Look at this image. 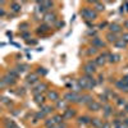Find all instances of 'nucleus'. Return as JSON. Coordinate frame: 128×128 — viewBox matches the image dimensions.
Returning <instances> with one entry per match:
<instances>
[{
  "mask_svg": "<svg viewBox=\"0 0 128 128\" xmlns=\"http://www.w3.org/2000/svg\"><path fill=\"white\" fill-rule=\"evenodd\" d=\"M26 68H27L26 66H22V67L19 66V67H18V72H24V70H26Z\"/></svg>",
  "mask_w": 128,
  "mask_h": 128,
  "instance_id": "35",
  "label": "nucleus"
},
{
  "mask_svg": "<svg viewBox=\"0 0 128 128\" xmlns=\"http://www.w3.org/2000/svg\"><path fill=\"white\" fill-rule=\"evenodd\" d=\"M123 26H124L126 28H128V20H124V23H123Z\"/></svg>",
  "mask_w": 128,
  "mask_h": 128,
  "instance_id": "43",
  "label": "nucleus"
},
{
  "mask_svg": "<svg viewBox=\"0 0 128 128\" xmlns=\"http://www.w3.org/2000/svg\"><path fill=\"white\" fill-rule=\"evenodd\" d=\"M91 123H92V126L95 127V128H101L102 127V120L101 119H99V118H95V119H92L91 120Z\"/></svg>",
  "mask_w": 128,
  "mask_h": 128,
  "instance_id": "10",
  "label": "nucleus"
},
{
  "mask_svg": "<svg viewBox=\"0 0 128 128\" xmlns=\"http://www.w3.org/2000/svg\"><path fill=\"white\" fill-rule=\"evenodd\" d=\"M35 101L37 102V104H42L45 101V98L42 95H35Z\"/></svg>",
  "mask_w": 128,
  "mask_h": 128,
  "instance_id": "24",
  "label": "nucleus"
},
{
  "mask_svg": "<svg viewBox=\"0 0 128 128\" xmlns=\"http://www.w3.org/2000/svg\"><path fill=\"white\" fill-rule=\"evenodd\" d=\"M91 120H92V119H90L88 116H81V118L78 119V123H80V124H82V126H84V124L91 123Z\"/></svg>",
  "mask_w": 128,
  "mask_h": 128,
  "instance_id": "12",
  "label": "nucleus"
},
{
  "mask_svg": "<svg viewBox=\"0 0 128 128\" xmlns=\"http://www.w3.org/2000/svg\"><path fill=\"white\" fill-rule=\"evenodd\" d=\"M92 45H94V46H99V48H102V46H105L104 41H102V40H100L99 37H95V38L92 40Z\"/></svg>",
  "mask_w": 128,
  "mask_h": 128,
  "instance_id": "7",
  "label": "nucleus"
},
{
  "mask_svg": "<svg viewBox=\"0 0 128 128\" xmlns=\"http://www.w3.org/2000/svg\"><path fill=\"white\" fill-rule=\"evenodd\" d=\"M36 115H37V119H41V118H44V116H45L46 114H45L44 112H38V113H37Z\"/></svg>",
  "mask_w": 128,
  "mask_h": 128,
  "instance_id": "30",
  "label": "nucleus"
},
{
  "mask_svg": "<svg viewBox=\"0 0 128 128\" xmlns=\"http://www.w3.org/2000/svg\"><path fill=\"white\" fill-rule=\"evenodd\" d=\"M84 72L87 74H91V73H95V66L92 62H88L86 66H84Z\"/></svg>",
  "mask_w": 128,
  "mask_h": 128,
  "instance_id": "4",
  "label": "nucleus"
},
{
  "mask_svg": "<svg viewBox=\"0 0 128 128\" xmlns=\"http://www.w3.org/2000/svg\"><path fill=\"white\" fill-rule=\"evenodd\" d=\"M26 27H27V24H26V23H24V24H22V26H19V28H20V30H26Z\"/></svg>",
  "mask_w": 128,
  "mask_h": 128,
  "instance_id": "42",
  "label": "nucleus"
},
{
  "mask_svg": "<svg viewBox=\"0 0 128 128\" xmlns=\"http://www.w3.org/2000/svg\"><path fill=\"white\" fill-rule=\"evenodd\" d=\"M52 119H54V122H55L56 124H62L64 116H62V115H54V116H52Z\"/></svg>",
  "mask_w": 128,
  "mask_h": 128,
  "instance_id": "23",
  "label": "nucleus"
},
{
  "mask_svg": "<svg viewBox=\"0 0 128 128\" xmlns=\"http://www.w3.org/2000/svg\"><path fill=\"white\" fill-rule=\"evenodd\" d=\"M55 124H56V123L54 122V119H52V118H51V119H48V120L45 122V126H46L48 128H54V127H56Z\"/></svg>",
  "mask_w": 128,
  "mask_h": 128,
  "instance_id": "20",
  "label": "nucleus"
},
{
  "mask_svg": "<svg viewBox=\"0 0 128 128\" xmlns=\"http://www.w3.org/2000/svg\"><path fill=\"white\" fill-rule=\"evenodd\" d=\"M91 101H94L92 100V98L90 95H82V96H80V100H78V102H81V104H90Z\"/></svg>",
  "mask_w": 128,
  "mask_h": 128,
  "instance_id": "3",
  "label": "nucleus"
},
{
  "mask_svg": "<svg viewBox=\"0 0 128 128\" xmlns=\"http://www.w3.org/2000/svg\"><path fill=\"white\" fill-rule=\"evenodd\" d=\"M36 81H37V74H35V73L34 74H30V76L27 77V82L28 83H35Z\"/></svg>",
  "mask_w": 128,
  "mask_h": 128,
  "instance_id": "16",
  "label": "nucleus"
},
{
  "mask_svg": "<svg viewBox=\"0 0 128 128\" xmlns=\"http://www.w3.org/2000/svg\"><path fill=\"white\" fill-rule=\"evenodd\" d=\"M96 6H98V10H102L104 9V5L99 4V3H96Z\"/></svg>",
  "mask_w": 128,
  "mask_h": 128,
  "instance_id": "37",
  "label": "nucleus"
},
{
  "mask_svg": "<svg viewBox=\"0 0 128 128\" xmlns=\"http://www.w3.org/2000/svg\"><path fill=\"white\" fill-rule=\"evenodd\" d=\"M115 46H116V48H126V42H124L123 40H119V41L115 42Z\"/></svg>",
  "mask_w": 128,
  "mask_h": 128,
  "instance_id": "26",
  "label": "nucleus"
},
{
  "mask_svg": "<svg viewBox=\"0 0 128 128\" xmlns=\"http://www.w3.org/2000/svg\"><path fill=\"white\" fill-rule=\"evenodd\" d=\"M44 88H46V84L41 83V84H38L37 87H35V88H34V91H32V92H34V95H38V94H40L41 91H44Z\"/></svg>",
  "mask_w": 128,
  "mask_h": 128,
  "instance_id": "9",
  "label": "nucleus"
},
{
  "mask_svg": "<svg viewBox=\"0 0 128 128\" xmlns=\"http://www.w3.org/2000/svg\"><path fill=\"white\" fill-rule=\"evenodd\" d=\"M10 8H12V10L14 13H18V12H20V5L18 4V3H13L12 5H10Z\"/></svg>",
  "mask_w": 128,
  "mask_h": 128,
  "instance_id": "22",
  "label": "nucleus"
},
{
  "mask_svg": "<svg viewBox=\"0 0 128 128\" xmlns=\"http://www.w3.org/2000/svg\"><path fill=\"white\" fill-rule=\"evenodd\" d=\"M123 126H126V127H128V118H126V119H123Z\"/></svg>",
  "mask_w": 128,
  "mask_h": 128,
  "instance_id": "39",
  "label": "nucleus"
},
{
  "mask_svg": "<svg viewBox=\"0 0 128 128\" xmlns=\"http://www.w3.org/2000/svg\"><path fill=\"white\" fill-rule=\"evenodd\" d=\"M45 31H49V26H42V27H40V30H38V32H45Z\"/></svg>",
  "mask_w": 128,
  "mask_h": 128,
  "instance_id": "31",
  "label": "nucleus"
},
{
  "mask_svg": "<svg viewBox=\"0 0 128 128\" xmlns=\"http://www.w3.org/2000/svg\"><path fill=\"white\" fill-rule=\"evenodd\" d=\"M122 81H123V82H124L126 84H128V74H127V76H124V77H123V80H122Z\"/></svg>",
  "mask_w": 128,
  "mask_h": 128,
  "instance_id": "38",
  "label": "nucleus"
},
{
  "mask_svg": "<svg viewBox=\"0 0 128 128\" xmlns=\"http://www.w3.org/2000/svg\"><path fill=\"white\" fill-rule=\"evenodd\" d=\"M41 4L44 5V8H46V9H49L50 6H52V3L51 2H42Z\"/></svg>",
  "mask_w": 128,
  "mask_h": 128,
  "instance_id": "28",
  "label": "nucleus"
},
{
  "mask_svg": "<svg viewBox=\"0 0 128 128\" xmlns=\"http://www.w3.org/2000/svg\"><path fill=\"white\" fill-rule=\"evenodd\" d=\"M109 28H110V31L113 32V34H115V32H120V30H122V27H120L119 24H116V23L110 24V26H109Z\"/></svg>",
  "mask_w": 128,
  "mask_h": 128,
  "instance_id": "11",
  "label": "nucleus"
},
{
  "mask_svg": "<svg viewBox=\"0 0 128 128\" xmlns=\"http://www.w3.org/2000/svg\"><path fill=\"white\" fill-rule=\"evenodd\" d=\"M105 56H106V54H105V55H101V56H99L98 59L95 60V63L98 64V66H102V64H105Z\"/></svg>",
  "mask_w": 128,
  "mask_h": 128,
  "instance_id": "18",
  "label": "nucleus"
},
{
  "mask_svg": "<svg viewBox=\"0 0 128 128\" xmlns=\"http://www.w3.org/2000/svg\"><path fill=\"white\" fill-rule=\"evenodd\" d=\"M113 114V110H112V108L109 105H106L105 108H104V116H109V115H112Z\"/></svg>",
  "mask_w": 128,
  "mask_h": 128,
  "instance_id": "17",
  "label": "nucleus"
},
{
  "mask_svg": "<svg viewBox=\"0 0 128 128\" xmlns=\"http://www.w3.org/2000/svg\"><path fill=\"white\" fill-rule=\"evenodd\" d=\"M3 80L5 81V83H6V84H8V83H9V84H13V83L16 82V80H14L12 76H10V74H6V76H5Z\"/></svg>",
  "mask_w": 128,
  "mask_h": 128,
  "instance_id": "14",
  "label": "nucleus"
},
{
  "mask_svg": "<svg viewBox=\"0 0 128 128\" xmlns=\"http://www.w3.org/2000/svg\"><path fill=\"white\" fill-rule=\"evenodd\" d=\"M4 124H5L6 128H17V124L14 123V120H9V119H6V120L4 122Z\"/></svg>",
  "mask_w": 128,
  "mask_h": 128,
  "instance_id": "15",
  "label": "nucleus"
},
{
  "mask_svg": "<svg viewBox=\"0 0 128 128\" xmlns=\"http://www.w3.org/2000/svg\"><path fill=\"white\" fill-rule=\"evenodd\" d=\"M88 109L91 112H99L100 110V104L99 102H96V101H91L88 104Z\"/></svg>",
  "mask_w": 128,
  "mask_h": 128,
  "instance_id": "5",
  "label": "nucleus"
},
{
  "mask_svg": "<svg viewBox=\"0 0 128 128\" xmlns=\"http://www.w3.org/2000/svg\"><path fill=\"white\" fill-rule=\"evenodd\" d=\"M122 40H123L124 42H128V34H123V37H122Z\"/></svg>",
  "mask_w": 128,
  "mask_h": 128,
  "instance_id": "34",
  "label": "nucleus"
},
{
  "mask_svg": "<svg viewBox=\"0 0 128 128\" xmlns=\"http://www.w3.org/2000/svg\"><path fill=\"white\" fill-rule=\"evenodd\" d=\"M106 38H108V41H110V42H114V44H115L116 41H118V40H116V36H115L114 34H112V32L106 35Z\"/></svg>",
  "mask_w": 128,
  "mask_h": 128,
  "instance_id": "21",
  "label": "nucleus"
},
{
  "mask_svg": "<svg viewBox=\"0 0 128 128\" xmlns=\"http://www.w3.org/2000/svg\"><path fill=\"white\" fill-rule=\"evenodd\" d=\"M64 100L66 101H76V102H78L80 96L76 92H68V94H66V96H64Z\"/></svg>",
  "mask_w": 128,
  "mask_h": 128,
  "instance_id": "2",
  "label": "nucleus"
},
{
  "mask_svg": "<svg viewBox=\"0 0 128 128\" xmlns=\"http://www.w3.org/2000/svg\"><path fill=\"white\" fill-rule=\"evenodd\" d=\"M81 16L83 18H86V19H95L96 18V12H94V10H91V9H83L81 12Z\"/></svg>",
  "mask_w": 128,
  "mask_h": 128,
  "instance_id": "1",
  "label": "nucleus"
},
{
  "mask_svg": "<svg viewBox=\"0 0 128 128\" xmlns=\"http://www.w3.org/2000/svg\"><path fill=\"white\" fill-rule=\"evenodd\" d=\"M124 109H126V112H127V113H128V104H127V105H126V106H124Z\"/></svg>",
  "mask_w": 128,
  "mask_h": 128,
  "instance_id": "44",
  "label": "nucleus"
},
{
  "mask_svg": "<svg viewBox=\"0 0 128 128\" xmlns=\"http://www.w3.org/2000/svg\"><path fill=\"white\" fill-rule=\"evenodd\" d=\"M118 128H127V127H126V126H123V124H122V126H120V127H118Z\"/></svg>",
  "mask_w": 128,
  "mask_h": 128,
  "instance_id": "45",
  "label": "nucleus"
},
{
  "mask_svg": "<svg viewBox=\"0 0 128 128\" xmlns=\"http://www.w3.org/2000/svg\"><path fill=\"white\" fill-rule=\"evenodd\" d=\"M74 114H76V112L74 110H70V109H67V110H64V118H72V116H74Z\"/></svg>",
  "mask_w": 128,
  "mask_h": 128,
  "instance_id": "13",
  "label": "nucleus"
},
{
  "mask_svg": "<svg viewBox=\"0 0 128 128\" xmlns=\"http://www.w3.org/2000/svg\"><path fill=\"white\" fill-rule=\"evenodd\" d=\"M101 128H110V124H109V123H104Z\"/></svg>",
  "mask_w": 128,
  "mask_h": 128,
  "instance_id": "40",
  "label": "nucleus"
},
{
  "mask_svg": "<svg viewBox=\"0 0 128 128\" xmlns=\"http://www.w3.org/2000/svg\"><path fill=\"white\" fill-rule=\"evenodd\" d=\"M42 112H44L45 114H49V113L52 112V108L51 106H44V108H42Z\"/></svg>",
  "mask_w": 128,
  "mask_h": 128,
  "instance_id": "27",
  "label": "nucleus"
},
{
  "mask_svg": "<svg viewBox=\"0 0 128 128\" xmlns=\"http://www.w3.org/2000/svg\"><path fill=\"white\" fill-rule=\"evenodd\" d=\"M116 104H118L119 106H122V105H124V106H126V105H127V104H126V100H124V99H118V101H116Z\"/></svg>",
  "mask_w": 128,
  "mask_h": 128,
  "instance_id": "29",
  "label": "nucleus"
},
{
  "mask_svg": "<svg viewBox=\"0 0 128 128\" xmlns=\"http://www.w3.org/2000/svg\"><path fill=\"white\" fill-rule=\"evenodd\" d=\"M100 99H101V101H106V96L105 95H100Z\"/></svg>",
  "mask_w": 128,
  "mask_h": 128,
  "instance_id": "41",
  "label": "nucleus"
},
{
  "mask_svg": "<svg viewBox=\"0 0 128 128\" xmlns=\"http://www.w3.org/2000/svg\"><path fill=\"white\" fill-rule=\"evenodd\" d=\"M44 19L46 20V22H54L55 20V14H45V17H44Z\"/></svg>",
  "mask_w": 128,
  "mask_h": 128,
  "instance_id": "19",
  "label": "nucleus"
},
{
  "mask_svg": "<svg viewBox=\"0 0 128 128\" xmlns=\"http://www.w3.org/2000/svg\"><path fill=\"white\" fill-rule=\"evenodd\" d=\"M8 74H10V76H12L13 78H17V76H18V74H17V72H14V70H10Z\"/></svg>",
  "mask_w": 128,
  "mask_h": 128,
  "instance_id": "32",
  "label": "nucleus"
},
{
  "mask_svg": "<svg viewBox=\"0 0 128 128\" xmlns=\"http://www.w3.org/2000/svg\"><path fill=\"white\" fill-rule=\"evenodd\" d=\"M56 108L58 109H63V110H67V101L66 100H58L56 101Z\"/></svg>",
  "mask_w": 128,
  "mask_h": 128,
  "instance_id": "8",
  "label": "nucleus"
},
{
  "mask_svg": "<svg viewBox=\"0 0 128 128\" xmlns=\"http://www.w3.org/2000/svg\"><path fill=\"white\" fill-rule=\"evenodd\" d=\"M48 98H49L51 101H58V100H59V95H58V92H55V91H49V92H48Z\"/></svg>",
  "mask_w": 128,
  "mask_h": 128,
  "instance_id": "6",
  "label": "nucleus"
},
{
  "mask_svg": "<svg viewBox=\"0 0 128 128\" xmlns=\"http://www.w3.org/2000/svg\"><path fill=\"white\" fill-rule=\"evenodd\" d=\"M55 128H67V126H66V123H62V124H56Z\"/></svg>",
  "mask_w": 128,
  "mask_h": 128,
  "instance_id": "36",
  "label": "nucleus"
},
{
  "mask_svg": "<svg viewBox=\"0 0 128 128\" xmlns=\"http://www.w3.org/2000/svg\"><path fill=\"white\" fill-rule=\"evenodd\" d=\"M88 54H96V48H90Z\"/></svg>",
  "mask_w": 128,
  "mask_h": 128,
  "instance_id": "33",
  "label": "nucleus"
},
{
  "mask_svg": "<svg viewBox=\"0 0 128 128\" xmlns=\"http://www.w3.org/2000/svg\"><path fill=\"white\" fill-rule=\"evenodd\" d=\"M119 55H116V54H113V55H109V62L110 63H115V62H118L119 60Z\"/></svg>",
  "mask_w": 128,
  "mask_h": 128,
  "instance_id": "25",
  "label": "nucleus"
}]
</instances>
